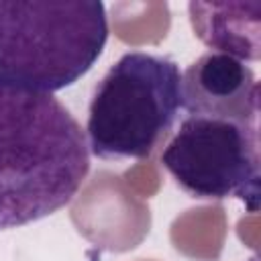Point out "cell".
Here are the masks:
<instances>
[{
  "label": "cell",
  "instance_id": "6da1fadb",
  "mask_svg": "<svg viewBox=\"0 0 261 261\" xmlns=\"http://www.w3.org/2000/svg\"><path fill=\"white\" fill-rule=\"evenodd\" d=\"M88 171L86 133L55 96L0 86V230L69 204Z\"/></svg>",
  "mask_w": 261,
  "mask_h": 261
},
{
  "label": "cell",
  "instance_id": "8992f818",
  "mask_svg": "<svg viewBox=\"0 0 261 261\" xmlns=\"http://www.w3.org/2000/svg\"><path fill=\"white\" fill-rule=\"evenodd\" d=\"M196 37L210 49L241 61L261 57V2H200L188 4Z\"/></svg>",
  "mask_w": 261,
  "mask_h": 261
},
{
  "label": "cell",
  "instance_id": "3957f363",
  "mask_svg": "<svg viewBox=\"0 0 261 261\" xmlns=\"http://www.w3.org/2000/svg\"><path fill=\"white\" fill-rule=\"evenodd\" d=\"M181 110V71L165 55L124 53L92 92L86 141L106 161L147 159L173 130Z\"/></svg>",
  "mask_w": 261,
  "mask_h": 261
},
{
  "label": "cell",
  "instance_id": "5b68a950",
  "mask_svg": "<svg viewBox=\"0 0 261 261\" xmlns=\"http://www.w3.org/2000/svg\"><path fill=\"white\" fill-rule=\"evenodd\" d=\"M186 116L259 122V82L241 59L208 51L181 73Z\"/></svg>",
  "mask_w": 261,
  "mask_h": 261
},
{
  "label": "cell",
  "instance_id": "7a4b0ae2",
  "mask_svg": "<svg viewBox=\"0 0 261 261\" xmlns=\"http://www.w3.org/2000/svg\"><path fill=\"white\" fill-rule=\"evenodd\" d=\"M108 41L98 0H0V86L53 94L86 75Z\"/></svg>",
  "mask_w": 261,
  "mask_h": 261
},
{
  "label": "cell",
  "instance_id": "277c9868",
  "mask_svg": "<svg viewBox=\"0 0 261 261\" xmlns=\"http://www.w3.org/2000/svg\"><path fill=\"white\" fill-rule=\"evenodd\" d=\"M159 161L192 198H239L259 210V122L184 116Z\"/></svg>",
  "mask_w": 261,
  "mask_h": 261
},
{
  "label": "cell",
  "instance_id": "52a82bcc",
  "mask_svg": "<svg viewBox=\"0 0 261 261\" xmlns=\"http://www.w3.org/2000/svg\"><path fill=\"white\" fill-rule=\"evenodd\" d=\"M247 261H259V257H257V255H253V257H251V259H247Z\"/></svg>",
  "mask_w": 261,
  "mask_h": 261
}]
</instances>
